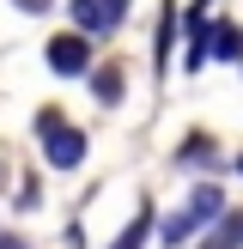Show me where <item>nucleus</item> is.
<instances>
[{"mask_svg": "<svg viewBox=\"0 0 243 249\" xmlns=\"http://www.w3.org/2000/svg\"><path fill=\"white\" fill-rule=\"evenodd\" d=\"M225 213H231V207H225V189H219V182H201V189L189 195V207L170 213L164 225H158V237H164V243H189L201 225H219Z\"/></svg>", "mask_w": 243, "mask_h": 249, "instance_id": "f257e3e1", "label": "nucleus"}, {"mask_svg": "<svg viewBox=\"0 0 243 249\" xmlns=\"http://www.w3.org/2000/svg\"><path fill=\"white\" fill-rule=\"evenodd\" d=\"M36 140H43V158H49L55 170H79V164H85V134L73 128V122H61L55 109L36 116Z\"/></svg>", "mask_w": 243, "mask_h": 249, "instance_id": "f03ea898", "label": "nucleus"}, {"mask_svg": "<svg viewBox=\"0 0 243 249\" xmlns=\"http://www.w3.org/2000/svg\"><path fill=\"white\" fill-rule=\"evenodd\" d=\"M128 6L134 0H73V31L79 36H104V31H116L128 18Z\"/></svg>", "mask_w": 243, "mask_h": 249, "instance_id": "7ed1b4c3", "label": "nucleus"}, {"mask_svg": "<svg viewBox=\"0 0 243 249\" xmlns=\"http://www.w3.org/2000/svg\"><path fill=\"white\" fill-rule=\"evenodd\" d=\"M49 73H61V79L91 73V49H85L79 31H67V36H55V43H49Z\"/></svg>", "mask_w": 243, "mask_h": 249, "instance_id": "20e7f679", "label": "nucleus"}, {"mask_svg": "<svg viewBox=\"0 0 243 249\" xmlns=\"http://www.w3.org/2000/svg\"><path fill=\"white\" fill-rule=\"evenodd\" d=\"M146 237H152V207H140V213L128 219V231H122L109 249H146Z\"/></svg>", "mask_w": 243, "mask_h": 249, "instance_id": "39448f33", "label": "nucleus"}, {"mask_svg": "<svg viewBox=\"0 0 243 249\" xmlns=\"http://www.w3.org/2000/svg\"><path fill=\"white\" fill-rule=\"evenodd\" d=\"M207 249H243V213H225L219 231L207 237Z\"/></svg>", "mask_w": 243, "mask_h": 249, "instance_id": "423d86ee", "label": "nucleus"}, {"mask_svg": "<svg viewBox=\"0 0 243 249\" xmlns=\"http://www.w3.org/2000/svg\"><path fill=\"white\" fill-rule=\"evenodd\" d=\"M170 36H176V6H164L158 18V67H170Z\"/></svg>", "mask_w": 243, "mask_h": 249, "instance_id": "0eeeda50", "label": "nucleus"}, {"mask_svg": "<svg viewBox=\"0 0 243 249\" xmlns=\"http://www.w3.org/2000/svg\"><path fill=\"white\" fill-rule=\"evenodd\" d=\"M91 85H97V97H104V104H116V97H122V73H116V67L91 73Z\"/></svg>", "mask_w": 243, "mask_h": 249, "instance_id": "6e6552de", "label": "nucleus"}, {"mask_svg": "<svg viewBox=\"0 0 243 249\" xmlns=\"http://www.w3.org/2000/svg\"><path fill=\"white\" fill-rule=\"evenodd\" d=\"M12 6H18V12H49L55 0H12Z\"/></svg>", "mask_w": 243, "mask_h": 249, "instance_id": "1a4fd4ad", "label": "nucleus"}, {"mask_svg": "<svg viewBox=\"0 0 243 249\" xmlns=\"http://www.w3.org/2000/svg\"><path fill=\"white\" fill-rule=\"evenodd\" d=\"M0 249H24V243H12V237H0Z\"/></svg>", "mask_w": 243, "mask_h": 249, "instance_id": "9d476101", "label": "nucleus"}, {"mask_svg": "<svg viewBox=\"0 0 243 249\" xmlns=\"http://www.w3.org/2000/svg\"><path fill=\"white\" fill-rule=\"evenodd\" d=\"M237 177H243V164H237Z\"/></svg>", "mask_w": 243, "mask_h": 249, "instance_id": "9b49d317", "label": "nucleus"}]
</instances>
